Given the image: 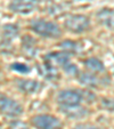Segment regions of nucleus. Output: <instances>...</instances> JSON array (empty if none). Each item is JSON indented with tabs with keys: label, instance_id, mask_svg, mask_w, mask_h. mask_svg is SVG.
<instances>
[{
	"label": "nucleus",
	"instance_id": "obj_16",
	"mask_svg": "<svg viewBox=\"0 0 114 129\" xmlns=\"http://www.w3.org/2000/svg\"><path fill=\"white\" fill-rule=\"evenodd\" d=\"M10 69H12L13 71H15V72H18V73H23V74H26V73L30 72V66L26 65V64L24 63H18V62H16V63H13L12 65H10Z\"/></svg>",
	"mask_w": 114,
	"mask_h": 129
},
{
	"label": "nucleus",
	"instance_id": "obj_13",
	"mask_svg": "<svg viewBox=\"0 0 114 129\" xmlns=\"http://www.w3.org/2000/svg\"><path fill=\"white\" fill-rule=\"evenodd\" d=\"M79 80L82 85L87 86V87H97L99 83V80L94 74H90V73H82L79 77Z\"/></svg>",
	"mask_w": 114,
	"mask_h": 129
},
{
	"label": "nucleus",
	"instance_id": "obj_9",
	"mask_svg": "<svg viewBox=\"0 0 114 129\" xmlns=\"http://www.w3.org/2000/svg\"><path fill=\"white\" fill-rule=\"evenodd\" d=\"M18 89L25 94H35L42 88V85L36 80H18L17 81Z\"/></svg>",
	"mask_w": 114,
	"mask_h": 129
},
{
	"label": "nucleus",
	"instance_id": "obj_6",
	"mask_svg": "<svg viewBox=\"0 0 114 129\" xmlns=\"http://www.w3.org/2000/svg\"><path fill=\"white\" fill-rule=\"evenodd\" d=\"M57 101L61 105H79V103L82 101V95L81 91L78 90H63L59 93Z\"/></svg>",
	"mask_w": 114,
	"mask_h": 129
},
{
	"label": "nucleus",
	"instance_id": "obj_21",
	"mask_svg": "<svg viewBox=\"0 0 114 129\" xmlns=\"http://www.w3.org/2000/svg\"><path fill=\"white\" fill-rule=\"evenodd\" d=\"M74 129H99V128L92 126V124H89V123H81V124L75 126Z\"/></svg>",
	"mask_w": 114,
	"mask_h": 129
},
{
	"label": "nucleus",
	"instance_id": "obj_2",
	"mask_svg": "<svg viewBox=\"0 0 114 129\" xmlns=\"http://www.w3.org/2000/svg\"><path fill=\"white\" fill-rule=\"evenodd\" d=\"M64 25L68 31L73 33H81L89 27L90 20L86 15H71L65 20Z\"/></svg>",
	"mask_w": 114,
	"mask_h": 129
},
{
	"label": "nucleus",
	"instance_id": "obj_7",
	"mask_svg": "<svg viewBox=\"0 0 114 129\" xmlns=\"http://www.w3.org/2000/svg\"><path fill=\"white\" fill-rule=\"evenodd\" d=\"M46 63L49 65H61L64 66L70 62V54L68 53H59V51H55V53L47 54L45 57Z\"/></svg>",
	"mask_w": 114,
	"mask_h": 129
},
{
	"label": "nucleus",
	"instance_id": "obj_5",
	"mask_svg": "<svg viewBox=\"0 0 114 129\" xmlns=\"http://www.w3.org/2000/svg\"><path fill=\"white\" fill-rule=\"evenodd\" d=\"M38 6V0H12L9 9L17 14H29L32 13Z\"/></svg>",
	"mask_w": 114,
	"mask_h": 129
},
{
	"label": "nucleus",
	"instance_id": "obj_11",
	"mask_svg": "<svg viewBox=\"0 0 114 129\" xmlns=\"http://www.w3.org/2000/svg\"><path fill=\"white\" fill-rule=\"evenodd\" d=\"M18 36V26L16 24H6L3 26V40L8 44Z\"/></svg>",
	"mask_w": 114,
	"mask_h": 129
},
{
	"label": "nucleus",
	"instance_id": "obj_19",
	"mask_svg": "<svg viewBox=\"0 0 114 129\" xmlns=\"http://www.w3.org/2000/svg\"><path fill=\"white\" fill-rule=\"evenodd\" d=\"M102 106L107 111H114V100L113 98H103Z\"/></svg>",
	"mask_w": 114,
	"mask_h": 129
},
{
	"label": "nucleus",
	"instance_id": "obj_15",
	"mask_svg": "<svg viewBox=\"0 0 114 129\" xmlns=\"http://www.w3.org/2000/svg\"><path fill=\"white\" fill-rule=\"evenodd\" d=\"M32 42H33V40L27 38V36H25L24 42H23V45H24V51L27 54V56H30V57L34 56V53H35V48H34V45H32Z\"/></svg>",
	"mask_w": 114,
	"mask_h": 129
},
{
	"label": "nucleus",
	"instance_id": "obj_14",
	"mask_svg": "<svg viewBox=\"0 0 114 129\" xmlns=\"http://www.w3.org/2000/svg\"><path fill=\"white\" fill-rule=\"evenodd\" d=\"M39 71H40V76H44L45 78L50 79V80H53V79H55L57 77L55 69L53 68V65H49L48 63H46L41 69H39Z\"/></svg>",
	"mask_w": 114,
	"mask_h": 129
},
{
	"label": "nucleus",
	"instance_id": "obj_1",
	"mask_svg": "<svg viewBox=\"0 0 114 129\" xmlns=\"http://www.w3.org/2000/svg\"><path fill=\"white\" fill-rule=\"evenodd\" d=\"M31 29L36 34L46 38H58L62 34L59 26L54 22L45 20H35L31 22Z\"/></svg>",
	"mask_w": 114,
	"mask_h": 129
},
{
	"label": "nucleus",
	"instance_id": "obj_8",
	"mask_svg": "<svg viewBox=\"0 0 114 129\" xmlns=\"http://www.w3.org/2000/svg\"><path fill=\"white\" fill-rule=\"evenodd\" d=\"M97 20L109 30H114V10L109 8H103L96 14Z\"/></svg>",
	"mask_w": 114,
	"mask_h": 129
},
{
	"label": "nucleus",
	"instance_id": "obj_17",
	"mask_svg": "<svg viewBox=\"0 0 114 129\" xmlns=\"http://www.w3.org/2000/svg\"><path fill=\"white\" fill-rule=\"evenodd\" d=\"M63 69H64V71H65L66 74L70 76V77H77L79 74V69L75 64L67 63L63 66Z\"/></svg>",
	"mask_w": 114,
	"mask_h": 129
},
{
	"label": "nucleus",
	"instance_id": "obj_4",
	"mask_svg": "<svg viewBox=\"0 0 114 129\" xmlns=\"http://www.w3.org/2000/svg\"><path fill=\"white\" fill-rule=\"evenodd\" d=\"M0 112L7 117H18L23 113V109L16 101L0 94Z\"/></svg>",
	"mask_w": 114,
	"mask_h": 129
},
{
	"label": "nucleus",
	"instance_id": "obj_10",
	"mask_svg": "<svg viewBox=\"0 0 114 129\" xmlns=\"http://www.w3.org/2000/svg\"><path fill=\"white\" fill-rule=\"evenodd\" d=\"M59 110H61V112L64 113L66 117L73 118V119L82 118V117H85V115L88 114L87 111H86L83 107L79 106V105H71V106H67V105H62Z\"/></svg>",
	"mask_w": 114,
	"mask_h": 129
},
{
	"label": "nucleus",
	"instance_id": "obj_20",
	"mask_svg": "<svg viewBox=\"0 0 114 129\" xmlns=\"http://www.w3.org/2000/svg\"><path fill=\"white\" fill-rule=\"evenodd\" d=\"M9 127L10 129H27V126L22 121H13Z\"/></svg>",
	"mask_w": 114,
	"mask_h": 129
},
{
	"label": "nucleus",
	"instance_id": "obj_18",
	"mask_svg": "<svg viewBox=\"0 0 114 129\" xmlns=\"http://www.w3.org/2000/svg\"><path fill=\"white\" fill-rule=\"evenodd\" d=\"M62 48L65 49V50H67L66 53H72V51H75L77 49H78V45H77V42H73V41H68V40H66V41L62 42Z\"/></svg>",
	"mask_w": 114,
	"mask_h": 129
},
{
	"label": "nucleus",
	"instance_id": "obj_12",
	"mask_svg": "<svg viewBox=\"0 0 114 129\" xmlns=\"http://www.w3.org/2000/svg\"><path fill=\"white\" fill-rule=\"evenodd\" d=\"M85 65L87 69H89L90 71H94V72H103V71L105 70L104 64H103L98 58H95V57L86 59Z\"/></svg>",
	"mask_w": 114,
	"mask_h": 129
},
{
	"label": "nucleus",
	"instance_id": "obj_3",
	"mask_svg": "<svg viewBox=\"0 0 114 129\" xmlns=\"http://www.w3.org/2000/svg\"><path fill=\"white\" fill-rule=\"evenodd\" d=\"M31 123L36 129H61L62 121L50 114H39L32 118Z\"/></svg>",
	"mask_w": 114,
	"mask_h": 129
}]
</instances>
